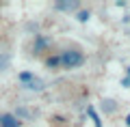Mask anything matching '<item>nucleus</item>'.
I'll use <instances>...</instances> for the list:
<instances>
[{
	"label": "nucleus",
	"mask_w": 130,
	"mask_h": 127,
	"mask_svg": "<svg viewBox=\"0 0 130 127\" xmlns=\"http://www.w3.org/2000/svg\"><path fill=\"white\" fill-rule=\"evenodd\" d=\"M59 60H61V67L63 69H76L85 63V54L78 50H65L59 54Z\"/></svg>",
	"instance_id": "nucleus-1"
},
{
	"label": "nucleus",
	"mask_w": 130,
	"mask_h": 127,
	"mask_svg": "<svg viewBox=\"0 0 130 127\" xmlns=\"http://www.w3.org/2000/svg\"><path fill=\"white\" fill-rule=\"evenodd\" d=\"M78 7H80V2L78 0H63V2H56L54 5V9L56 11H78Z\"/></svg>",
	"instance_id": "nucleus-2"
},
{
	"label": "nucleus",
	"mask_w": 130,
	"mask_h": 127,
	"mask_svg": "<svg viewBox=\"0 0 130 127\" xmlns=\"http://www.w3.org/2000/svg\"><path fill=\"white\" fill-rule=\"evenodd\" d=\"M50 43H52V41L48 39V37L37 35V37H35V43H32V52H35V54H39V52H43L48 45H50Z\"/></svg>",
	"instance_id": "nucleus-3"
},
{
	"label": "nucleus",
	"mask_w": 130,
	"mask_h": 127,
	"mask_svg": "<svg viewBox=\"0 0 130 127\" xmlns=\"http://www.w3.org/2000/svg\"><path fill=\"white\" fill-rule=\"evenodd\" d=\"M0 127H22V121H18L13 114H0Z\"/></svg>",
	"instance_id": "nucleus-4"
},
{
	"label": "nucleus",
	"mask_w": 130,
	"mask_h": 127,
	"mask_svg": "<svg viewBox=\"0 0 130 127\" xmlns=\"http://www.w3.org/2000/svg\"><path fill=\"white\" fill-rule=\"evenodd\" d=\"M22 86L26 88V91H37V93H41L43 88H46V84H43L39 78H32L30 82H26V84H22Z\"/></svg>",
	"instance_id": "nucleus-5"
},
{
	"label": "nucleus",
	"mask_w": 130,
	"mask_h": 127,
	"mask_svg": "<svg viewBox=\"0 0 130 127\" xmlns=\"http://www.w3.org/2000/svg\"><path fill=\"white\" fill-rule=\"evenodd\" d=\"M18 121H28V118H32V110H28V108H24V106H20L18 110H15V114H13Z\"/></svg>",
	"instance_id": "nucleus-6"
},
{
	"label": "nucleus",
	"mask_w": 130,
	"mask_h": 127,
	"mask_svg": "<svg viewBox=\"0 0 130 127\" xmlns=\"http://www.w3.org/2000/svg\"><path fill=\"white\" fill-rule=\"evenodd\" d=\"M46 67L48 69H59L61 67V60H59V54H52L46 58Z\"/></svg>",
	"instance_id": "nucleus-7"
},
{
	"label": "nucleus",
	"mask_w": 130,
	"mask_h": 127,
	"mask_svg": "<svg viewBox=\"0 0 130 127\" xmlns=\"http://www.w3.org/2000/svg\"><path fill=\"white\" fill-rule=\"evenodd\" d=\"M102 110H104L106 114H113V112L117 110V104H115L113 99H102Z\"/></svg>",
	"instance_id": "nucleus-8"
},
{
	"label": "nucleus",
	"mask_w": 130,
	"mask_h": 127,
	"mask_svg": "<svg viewBox=\"0 0 130 127\" xmlns=\"http://www.w3.org/2000/svg\"><path fill=\"white\" fill-rule=\"evenodd\" d=\"M9 65H11V56L2 52V54H0V71H7V69H9Z\"/></svg>",
	"instance_id": "nucleus-9"
},
{
	"label": "nucleus",
	"mask_w": 130,
	"mask_h": 127,
	"mask_svg": "<svg viewBox=\"0 0 130 127\" xmlns=\"http://www.w3.org/2000/svg\"><path fill=\"white\" fill-rule=\"evenodd\" d=\"M89 17H91V13H89V11H78V13H76V19H78L80 24L89 22Z\"/></svg>",
	"instance_id": "nucleus-10"
},
{
	"label": "nucleus",
	"mask_w": 130,
	"mask_h": 127,
	"mask_svg": "<svg viewBox=\"0 0 130 127\" xmlns=\"http://www.w3.org/2000/svg\"><path fill=\"white\" fill-rule=\"evenodd\" d=\"M18 78H20V82H22V84H26V82H30L32 78H35V73H30V71H22Z\"/></svg>",
	"instance_id": "nucleus-11"
},
{
	"label": "nucleus",
	"mask_w": 130,
	"mask_h": 127,
	"mask_svg": "<svg viewBox=\"0 0 130 127\" xmlns=\"http://www.w3.org/2000/svg\"><path fill=\"white\" fill-rule=\"evenodd\" d=\"M87 112H89V116H91V121L95 123V127H102V125H100V118H98V114H95V110H93V108H87Z\"/></svg>",
	"instance_id": "nucleus-12"
},
{
	"label": "nucleus",
	"mask_w": 130,
	"mask_h": 127,
	"mask_svg": "<svg viewBox=\"0 0 130 127\" xmlns=\"http://www.w3.org/2000/svg\"><path fill=\"white\" fill-rule=\"evenodd\" d=\"M121 86H124V88H130V78H124V80H121Z\"/></svg>",
	"instance_id": "nucleus-13"
},
{
	"label": "nucleus",
	"mask_w": 130,
	"mask_h": 127,
	"mask_svg": "<svg viewBox=\"0 0 130 127\" xmlns=\"http://www.w3.org/2000/svg\"><path fill=\"white\" fill-rule=\"evenodd\" d=\"M126 125L130 127V114H128V116H126Z\"/></svg>",
	"instance_id": "nucleus-14"
},
{
	"label": "nucleus",
	"mask_w": 130,
	"mask_h": 127,
	"mask_svg": "<svg viewBox=\"0 0 130 127\" xmlns=\"http://www.w3.org/2000/svg\"><path fill=\"white\" fill-rule=\"evenodd\" d=\"M128 78H130V67H128Z\"/></svg>",
	"instance_id": "nucleus-15"
}]
</instances>
